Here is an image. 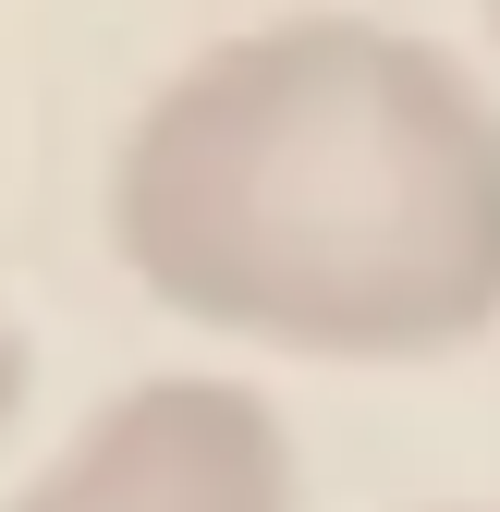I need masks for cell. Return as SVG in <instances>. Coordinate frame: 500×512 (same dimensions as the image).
Here are the masks:
<instances>
[{
	"mask_svg": "<svg viewBox=\"0 0 500 512\" xmlns=\"http://www.w3.org/2000/svg\"><path fill=\"white\" fill-rule=\"evenodd\" d=\"M13 403H25V342L0 330V427H13Z\"/></svg>",
	"mask_w": 500,
	"mask_h": 512,
	"instance_id": "obj_3",
	"label": "cell"
},
{
	"mask_svg": "<svg viewBox=\"0 0 500 512\" xmlns=\"http://www.w3.org/2000/svg\"><path fill=\"white\" fill-rule=\"evenodd\" d=\"M110 244L171 317L281 354H452L500 317V98L403 25H257L147 98Z\"/></svg>",
	"mask_w": 500,
	"mask_h": 512,
	"instance_id": "obj_1",
	"label": "cell"
},
{
	"mask_svg": "<svg viewBox=\"0 0 500 512\" xmlns=\"http://www.w3.org/2000/svg\"><path fill=\"white\" fill-rule=\"evenodd\" d=\"M488 25H500V0H488Z\"/></svg>",
	"mask_w": 500,
	"mask_h": 512,
	"instance_id": "obj_4",
	"label": "cell"
},
{
	"mask_svg": "<svg viewBox=\"0 0 500 512\" xmlns=\"http://www.w3.org/2000/svg\"><path fill=\"white\" fill-rule=\"evenodd\" d=\"M13 512H293V452L244 378H135Z\"/></svg>",
	"mask_w": 500,
	"mask_h": 512,
	"instance_id": "obj_2",
	"label": "cell"
}]
</instances>
